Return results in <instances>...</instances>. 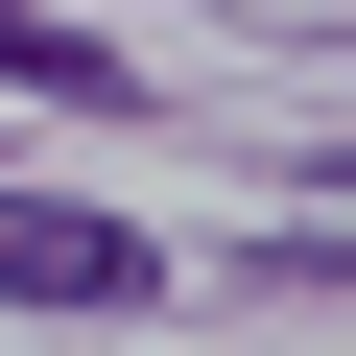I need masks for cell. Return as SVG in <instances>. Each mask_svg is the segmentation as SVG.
<instances>
[{"label":"cell","mask_w":356,"mask_h":356,"mask_svg":"<svg viewBox=\"0 0 356 356\" xmlns=\"http://www.w3.org/2000/svg\"><path fill=\"white\" fill-rule=\"evenodd\" d=\"M0 309H143V238L72 191H0Z\"/></svg>","instance_id":"obj_1"},{"label":"cell","mask_w":356,"mask_h":356,"mask_svg":"<svg viewBox=\"0 0 356 356\" xmlns=\"http://www.w3.org/2000/svg\"><path fill=\"white\" fill-rule=\"evenodd\" d=\"M0 72H72V24H48V0H0ZM72 95H95V72H72Z\"/></svg>","instance_id":"obj_2"}]
</instances>
